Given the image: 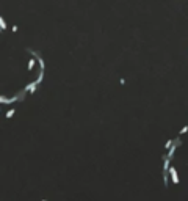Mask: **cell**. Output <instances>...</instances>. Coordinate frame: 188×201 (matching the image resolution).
I'll return each mask as SVG.
<instances>
[{
  "instance_id": "1",
  "label": "cell",
  "mask_w": 188,
  "mask_h": 201,
  "mask_svg": "<svg viewBox=\"0 0 188 201\" xmlns=\"http://www.w3.org/2000/svg\"><path fill=\"white\" fill-rule=\"evenodd\" d=\"M27 52H28V54H32V55L34 57V60L39 63V71H44V69H46V63H44V60H42V57H41L39 52L33 50V49H27Z\"/></svg>"
},
{
  "instance_id": "2",
  "label": "cell",
  "mask_w": 188,
  "mask_h": 201,
  "mask_svg": "<svg viewBox=\"0 0 188 201\" xmlns=\"http://www.w3.org/2000/svg\"><path fill=\"white\" fill-rule=\"evenodd\" d=\"M168 174H171L172 184H176V185H177V184H179V174H177V170H176L174 167H171V165H169V168H168Z\"/></svg>"
},
{
  "instance_id": "3",
  "label": "cell",
  "mask_w": 188,
  "mask_h": 201,
  "mask_svg": "<svg viewBox=\"0 0 188 201\" xmlns=\"http://www.w3.org/2000/svg\"><path fill=\"white\" fill-rule=\"evenodd\" d=\"M14 112H16V109H14V107H13V109H10V110L6 112V115H5V116H6V118H11V116L14 115Z\"/></svg>"
},
{
  "instance_id": "4",
  "label": "cell",
  "mask_w": 188,
  "mask_h": 201,
  "mask_svg": "<svg viewBox=\"0 0 188 201\" xmlns=\"http://www.w3.org/2000/svg\"><path fill=\"white\" fill-rule=\"evenodd\" d=\"M0 28H2V32H3V30H6V24H5L3 17H0Z\"/></svg>"
},
{
  "instance_id": "5",
  "label": "cell",
  "mask_w": 188,
  "mask_h": 201,
  "mask_svg": "<svg viewBox=\"0 0 188 201\" xmlns=\"http://www.w3.org/2000/svg\"><path fill=\"white\" fill-rule=\"evenodd\" d=\"M33 66H34V60L30 58V63H28V71H33Z\"/></svg>"
},
{
  "instance_id": "6",
  "label": "cell",
  "mask_w": 188,
  "mask_h": 201,
  "mask_svg": "<svg viewBox=\"0 0 188 201\" xmlns=\"http://www.w3.org/2000/svg\"><path fill=\"white\" fill-rule=\"evenodd\" d=\"M188 132V124H186V126H184V127H182V131L179 132V135H184V134H186Z\"/></svg>"
},
{
  "instance_id": "7",
  "label": "cell",
  "mask_w": 188,
  "mask_h": 201,
  "mask_svg": "<svg viewBox=\"0 0 188 201\" xmlns=\"http://www.w3.org/2000/svg\"><path fill=\"white\" fill-rule=\"evenodd\" d=\"M171 145H172V140H168L166 145H164V149H169V148H171Z\"/></svg>"
},
{
  "instance_id": "8",
  "label": "cell",
  "mask_w": 188,
  "mask_h": 201,
  "mask_svg": "<svg viewBox=\"0 0 188 201\" xmlns=\"http://www.w3.org/2000/svg\"><path fill=\"white\" fill-rule=\"evenodd\" d=\"M5 100H6V96L2 94V96H0V104H5Z\"/></svg>"
},
{
  "instance_id": "9",
  "label": "cell",
  "mask_w": 188,
  "mask_h": 201,
  "mask_svg": "<svg viewBox=\"0 0 188 201\" xmlns=\"http://www.w3.org/2000/svg\"><path fill=\"white\" fill-rule=\"evenodd\" d=\"M42 201H47V199H42Z\"/></svg>"
},
{
  "instance_id": "10",
  "label": "cell",
  "mask_w": 188,
  "mask_h": 201,
  "mask_svg": "<svg viewBox=\"0 0 188 201\" xmlns=\"http://www.w3.org/2000/svg\"><path fill=\"white\" fill-rule=\"evenodd\" d=\"M0 112H2V109H0Z\"/></svg>"
}]
</instances>
